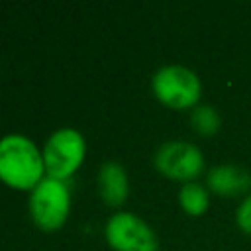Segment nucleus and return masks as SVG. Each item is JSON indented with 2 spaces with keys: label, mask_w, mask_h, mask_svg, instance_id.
Segmentation results:
<instances>
[{
  "label": "nucleus",
  "mask_w": 251,
  "mask_h": 251,
  "mask_svg": "<svg viewBox=\"0 0 251 251\" xmlns=\"http://www.w3.org/2000/svg\"><path fill=\"white\" fill-rule=\"evenodd\" d=\"M43 155L35 143L20 133L0 139V178L16 188H33L43 175Z\"/></svg>",
  "instance_id": "1"
},
{
  "label": "nucleus",
  "mask_w": 251,
  "mask_h": 251,
  "mask_svg": "<svg viewBox=\"0 0 251 251\" xmlns=\"http://www.w3.org/2000/svg\"><path fill=\"white\" fill-rule=\"evenodd\" d=\"M153 92L171 108H190L200 98V80L196 73L182 65H165L153 75Z\"/></svg>",
  "instance_id": "2"
},
{
  "label": "nucleus",
  "mask_w": 251,
  "mask_h": 251,
  "mask_svg": "<svg viewBox=\"0 0 251 251\" xmlns=\"http://www.w3.org/2000/svg\"><path fill=\"white\" fill-rule=\"evenodd\" d=\"M69 206H71L69 188L59 178L45 176L31 188L29 210L33 220L45 229L59 227L69 214Z\"/></svg>",
  "instance_id": "3"
},
{
  "label": "nucleus",
  "mask_w": 251,
  "mask_h": 251,
  "mask_svg": "<svg viewBox=\"0 0 251 251\" xmlns=\"http://www.w3.org/2000/svg\"><path fill=\"white\" fill-rule=\"evenodd\" d=\"M84 157V137L75 127L57 129L45 143L43 165L49 176L63 180L69 176Z\"/></svg>",
  "instance_id": "4"
},
{
  "label": "nucleus",
  "mask_w": 251,
  "mask_h": 251,
  "mask_svg": "<svg viewBox=\"0 0 251 251\" xmlns=\"http://www.w3.org/2000/svg\"><path fill=\"white\" fill-rule=\"evenodd\" d=\"M106 239L118 251H157L155 231L131 212H116L106 222Z\"/></svg>",
  "instance_id": "5"
},
{
  "label": "nucleus",
  "mask_w": 251,
  "mask_h": 251,
  "mask_svg": "<svg viewBox=\"0 0 251 251\" xmlns=\"http://www.w3.org/2000/svg\"><path fill=\"white\" fill-rule=\"evenodd\" d=\"M155 167L171 178L190 180L204 169L202 151L188 141H167L155 153Z\"/></svg>",
  "instance_id": "6"
},
{
  "label": "nucleus",
  "mask_w": 251,
  "mask_h": 251,
  "mask_svg": "<svg viewBox=\"0 0 251 251\" xmlns=\"http://www.w3.org/2000/svg\"><path fill=\"white\" fill-rule=\"evenodd\" d=\"M208 186L216 194L222 196H235L251 186V176L245 169L235 167V165H220L214 167L208 173Z\"/></svg>",
  "instance_id": "7"
},
{
  "label": "nucleus",
  "mask_w": 251,
  "mask_h": 251,
  "mask_svg": "<svg viewBox=\"0 0 251 251\" xmlns=\"http://www.w3.org/2000/svg\"><path fill=\"white\" fill-rule=\"evenodd\" d=\"M98 186H100L102 198L110 206L122 204L127 196V175H126L124 167L116 161H106L100 167Z\"/></svg>",
  "instance_id": "8"
},
{
  "label": "nucleus",
  "mask_w": 251,
  "mask_h": 251,
  "mask_svg": "<svg viewBox=\"0 0 251 251\" xmlns=\"http://www.w3.org/2000/svg\"><path fill=\"white\" fill-rule=\"evenodd\" d=\"M178 200H180V206L192 216L204 214L208 210V202H210L208 190L198 182H186L178 192Z\"/></svg>",
  "instance_id": "9"
},
{
  "label": "nucleus",
  "mask_w": 251,
  "mask_h": 251,
  "mask_svg": "<svg viewBox=\"0 0 251 251\" xmlns=\"http://www.w3.org/2000/svg\"><path fill=\"white\" fill-rule=\"evenodd\" d=\"M192 127L202 135H212L220 129V116L212 106H196L190 114Z\"/></svg>",
  "instance_id": "10"
},
{
  "label": "nucleus",
  "mask_w": 251,
  "mask_h": 251,
  "mask_svg": "<svg viewBox=\"0 0 251 251\" xmlns=\"http://www.w3.org/2000/svg\"><path fill=\"white\" fill-rule=\"evenodd\" d=\"M235 220H237V226H239L245 233L251 235V196H247V198L243 200V204L237 208Z\"/></svg>",
  "instance_id": "11"
}]
</instances>
